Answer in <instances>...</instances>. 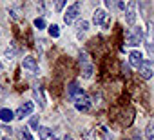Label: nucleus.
Masks as SVG:
<instances>
[{
    "mask_svg": "<svg viewBox=\"0 0 154 140\" xmlns=\"http://www.w3.org/2000/svg\"><path fill=\"white\" fill-rule=\"evenodd\" d=\"M125 38H127V44L129 46H140V44L145 42V33H143V29L140 26H134L132 29L127 31Z\"/></svg>",
    "mask_w": 154,
    "mask_h": 140,
    "instance_id": "f257e3e1",
    "label": "nucleus"
},
{
    "mask_svg": "<svg viewBox=\"0 0 154 140\" xmlns=\"http://www.w3.org/2000/svg\"><path fill=\"white\" fill-rule=\"evenodd\" d=\"M80 64H82V75L84 78H91L93 73H94V65L89 58V55L85 51H80Z\"/></svg>",
    "mask_w": 154,
    "mask_h": 140,
    "instance_id": "f03ea898",
    "label": "nucleus"
},
{
    "mask_svg": "<svg viewBox=\"0 0 154 140\" xmlns=\"http://www.w3.org/2000/svg\"><path fill=\"white\" fill-rule=\"evenodd\" d=\"M78 15H80V4L76 2V4H71L69 8H67V11L63 13V22L65 24H72L76 18H78Z\"/></svg>",
    "mask_w": 154,
    "mask_h": 140,
    "instance_id": "7ed1b4c3",
    "label": "nucleus"
},
{
    "mask_svg": "<svg viewBox=\"0 0 154 140\" xmlns=\"http://www.w3.org/2000/svg\"><path fill=\"white\" fill-rule=\"evenodd\" d=\"M33 111H35V104H33V102H24V104L15 111V118H17V120H24V118L29 116Z\"/></svg>",
    "mask_w": 154,
    "mask_h": 140,
    "instance_id": "20e7f679",
    "label": "nucleus"
},
{
    "mask_svg": "<svg viewBox=\"0 0 154 140\" xmlns=\"http://www.w3.org/2000/svg\"><path fill=\"white\" fill-rule=\"evenodd\" d=\"M74 107L78 109V111H82V113H85V111H89L91 109V98L84 93V95H80L78 98L74 100Z\"/></svg>",
    "mask_w": 154,
    "mask_h": 140,
    "instance_id": "39448f33",
    "label": "nucleus"
},
{
    "mask_svg": "<svg viewBox=\"0 0 154 140\" xmlns=\"http://www.w3.org/2000/svg\"><path fill=\"white\" fill-rule=\"evenodd\" d=\"M145 46L150 56H154V24L149 22V29H147V37H145Z\"/></svg>",
    "mask_w": 154,
    "mask_h": 140,
    "instance_id": "423d86ee",
    "label": "nucleus"
},
{
    "mask_svg": "<svg viewBox=\"0 0 154 140\" xmlns=\"http://www.w3.org/2000/svg\"><path fill=\"white\" fill-rule=\"evenodd\" d=\"M136 17H138V15H136V2H129V4H127V9H125V22L134 27Z\"/></svg>",
    "mask_w": 154,
    "mask_h": 140,
    "instance_id": "0eeeda50",
    "label": "nucleus"
},
{
    "mask_svg": "<svg viewBox=\"0 0 154 140\" xmlns=\"http://www.w3.org/2000/svg\"><path fill=\"white\" fill-rule=\"evenodd\" d=\"M143 62H145V58H143V53H141V51L134 49V51H131V53H129V64H131L132 67L140 69Z\"/></svg>",
    "mask_w": 154,
    "mask_h": 140,
    "instance_id": "6e6552de",
    "label": "nucleus"
},
{
    "mask_svg": "<svg viewBox=\"0 0 154 140\" xmlns=\"http://www.w3.org/2000/svg\"><path fill=\"white\" fill-rule=\"evenodd\" d=\"M22 67L26 69V71H29L31 75H38V64L33 56H26L22 58Z\"/></svg>",
    "mask_w": 154,
    "mask_h": 140,
    "instance_id": "1a4fd4ad",
    "label": "nucleus"
},
{
    "mask_svg": "<svg viewBox=\"0 0 154 140\" xmlns=\"http://www.w3.org/2000/svg\"><path fill=\"white\" fill-rule=\"evenodd\" d=\"M80 95H84V91H82V88H80V84H78V82H76V80H74V82H71V84L67 86V97H69V98H71L72 102H74L76 98H78Z\"/></svg>",
    "mask_w": 154,
    "mask_h": 140,
    "instance_id": "9d476101",
    "label": "nucleus"
},
{
    "mask_svg": "<svg viewBox=\"0 0 154 140\" xmlns=\"http://www.w3.org/2000/svg\"><path fill=\"white\" fill-rule=\"evenodd\" d=\"M140 75H141V78H145V80H150V78H152L154 71H152V62H150V60H145V62L141 64Z\"/></svg>",
    "mask_w": 154,
    "mask_h": 140,
    "instance_id": "9b49d317",
    "label": "nucleus"
},
{
    "mask_svg": "<svg viewBox=\"0 0 154 140\" xmlns=\"http://www.w3.org/2000/svg\"><path fill=\"white\" fill-rule=\"evenodd\" d=\"M107 13H105V9H96L94 11V15H93V24L94 26H103V22L107 20Z\"/></svg>",
    "mask_w": 154,
    "mask_h": 140,
    "instance_id": "f8f14e48",
    "label": "nucleus"
},
{
    "mask_svg": "<svg viewBox=\"0 0 154 140\" xmlns=\"http://www.w3.org/2000/svg\"><path fill=\"white\" fill-rule=\"evenodd\" d=\"M87 29H89V22L87 20H80L78 24H76V35H78V38H82Z\"/></svg>",
    "mask_w": 154,
    "mask_h": 140,
    "instance_id": "ddd939ff",
    "label": "nucleus"
},
{
    "mask_svg": "<svg viewBox=\"0 0 154 140\" xmlns=\"http://www.w3.org/2000/svg\"><path fill=\"white\" fill-rule=\"evenodd\" d=\"M33 95H35V98L38 100L40 107H45V97H44V93H42V88L35 86V88H33Z\"/></svg>",
    "mask_w": 154,
    "mask_h": 140,
    "instance_id": "4468645a",
    "label": "nucleus"
},
{
    "mask_svg": "<svg viewBox=\"0 0 154 140\" xmlns=\"http://www.w3.org/2000/svg\"><path fill=\"white\" fill-rule=\"evenodd\" d=\"M13 118H15V113L11 109H8V107L0 109V120H2V122H11Z\"/></svg>",
    "mask_w": 154,
    "mask_h": 140,
    "instance_id": "2eb2a0df",
    "label": "nucleus"
},
{
    "mask_svg": "<svg viewBox=\"0 0 154 140\" xmlns=\"http://www.w3.org/2000/svg\"><path fill=\"white\" fill-rule=\"evenodd\" d=\"M38 135H40L42 140H53V138H54V136H53V131H51L49 127H38Z\"/></svg>",
    "mask_w": 154,
    "mask_h": 140,
    "instance_id": "dca6fc26",
    "label": "nucleus"
},
{
    "mask_svg": "<svg viewBox=\"0 0 154 140\" xmlns=\"http://www.w3.org/2000/svg\"><path fill=\"white\" fill-rule=\"evenodd\" d=\"M18 136H20V140H33V135H31L26 127L18 129Z\"/></svg>",
    "mask_w": 154,
    "mask_h": 140,
    "instance_id": "f3484780",
    "label": "nucleus"
},
{
    "mask_svg": "<svg viewBox=\"0 0 154 140\" xmlns=\"http://www.w3.org/2000/svg\"><path fill=\"white\" fill-rule=\"evenodd\" d=\"M145 135H147V140H154V122H149V126L145 129Z\"/></svg>",
    "mask_w": 154,
    "mask_h": 140,
    "instance_id": "a211bd4d",
    "label": "nucleus"
},
{
    "mask_svg": "<svg viewBox=\"0 0 154 140\" xmlns=\"http://www.w3.org/2000/svg\"><path fill=\"white\" fill-rule=\"evenodd\" d=\"M49 35H51V38H58V37H60V27H58L56 24L49 26Z\"/></svg>",
    "mask_w": 154,
    "mask_h": 140,
    "instance_id": "6ab92c4d",
    "label": "nucleus"
},
{
    "mask_svg": "<svg viewBox=\"0 0 154 140\" xmlns=\"http://www.w3.org/2000/svg\"><path fill=\"white\" fill-rule=\"evenodd\" d=\"M33 24H35L36 29H44V27H45V20H44V18H35Z\"/></svg>",
    "mask_w": 154,
    "mask_h": 140,
    "instance_id": "aec40b11",
    "label": "nucleus"
},
{
    "mask_svg": "<svg viewBox=\"0 0 154 140\" xmlns=\"http://www.w3.org/2000/svg\"><path fill=\"white\" fill-rule=\"evenodd\" d=\"M4 53H6V56H8V58H13L17 51H15V47H6V51H4Z\"/></svg>",
    "mask_w": 154,
    "mask_h": 140,
    "instance_id": "412c9836",
    "label": "nucleus"
},
{
    "mask_svg": "<svg viewBox=\"0 0 154 140\" xmlns=\"http://www.w3.org/2000/svg\"><path fill=\"white\" fill-rule=\"evenodd\" d=\"M31 127L38 131V127H40V126H38V118H36V116H33V118H31Z\"/></svg>",
    "mask_w": 154,
    "mask_h": 140,
    "instance_id": "4be33fe9",
    "label": "nucleus"
},
{
    "mask_svg": "<svg viewBox=\"0 0 154 140\" xmlns=\"http://www.w3.org/2000/svg\"><path fill=\"white\" fill-rule=\"evenodd\" d=\"M109 26H111V15L107 17V20L103 22V26H102V29H109Z\"/></svg>",
    "mask_w": 154,
    "mask_h": 140,
    "instance_id": "5701e85b",
    "label": "nucleus"
},
{
    "mask_svg": "<svg viewBox=\"0 0 154 140\" xmlns=\"http://www.w3.org/2000/svg\"><path fill=\"white\" fill-rule=\"evenodd\" d=\"M63 6H65L63 0H62V2H56V9H58V11H60V9H63Z\"/></svg>",
    "mask_w": 154,
    "mask_h": 140,
    "instance_id": "b1692460",
    "label": "nucleus"
},
{
    "mask_svg": "<svg viewBox=\"0 0 154 140\" xmlns=\"http://www.w3.org/2000/svg\"><path fill=\"white\" fill-rule=\"evenodd\" d=\"M11 17H13V18H18V11H17V9H11Z\"/></svg>",
    "mask_w": 154,
    "mask_h": 140,
    "instance_id": "393cba45",
    "label": "nucleus"
},
{
    "mask_svg": "<svg viewBox=\"0 0 154 140\" xmlns=\"http://www.w3.org/2000/svg\"><path fill=\"white\" fill-rule=\"evenodd\" d=\"M118 8H120V9H127V6H125V2H118Z\"/></svg>",
    "mask_w": 154,
    "mask_h": 140,
    "instance_id": "a878e982",
    "label": "nucleus"
},
{
    "mask_svg": "<svg viewBox=\"0 0 154 140\" xmlns=\"http://www.w3.org/2000/svg\"><path fill=\"white\" fill-rule=\"evenodd\" d=\"M2 69H4V65H2V62H0V73H2Z\"/></svg>",
    "mask_w": 154,
    "mask_h": 140,
    "instance_id": "bb28decb",
    "label": "nucleus"
},
{
    "mask_svg": "<svg viewBox=\"0 0 154 140\" xmlns=\"http://www.w3.org/2000/svg\"><path fill=\"white\" fill-rule=\"evenodd\" d=\"M63 140H72V138H71V136H65V138H63Z\"/></svg>",
    "mask_w": 154,
    "mask_h": 140,
    "instance_id": "cd10ccee",
    "label": "nucleus"
},
{
    "mask_svg": "<svg viewBox=\"0 0 154 140\" xmlns=\"http://www.w3.org/2000/svg\"><path fill=\"white\" fill-rule=\"evenodd\" d=\"M2 140H9V138H2Z\"/></svg>",
    "mask_w": 154,
    "mask_h": 140,
    "instance_id": "c85d7f7f",
    "label": "nucleus"
},
{
    "mask_svg": "<svg viewBox=\"0 0 154 140\" xmlns=\"http://www.w3.org/2000/svg\"><path fill=\"white\" fill-rule=\"evenodd\" d=\"M53 140H58V138H53Z\"/></svg>",
    "mask_w": 154,
    "mask_h": 140,
    "instance_id": "c756f323",
    "label": "nucleus"
}]
</instances>
